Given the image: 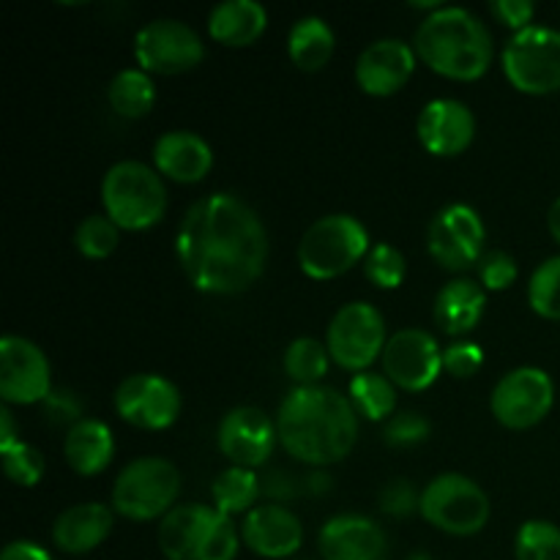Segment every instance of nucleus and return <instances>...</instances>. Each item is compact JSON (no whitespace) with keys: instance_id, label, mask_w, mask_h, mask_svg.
Instances as JSON below:
<instances>
[{"instance_id":"obj_1","label":"nucleus","mask_w":560,"mask_h":560,"mask_svg":"<svg viewBox=\"0 0 560 560\" xmlns=\"http://www.w3.org/2000/svg\"><path fill=\"white\" fill-rule=\"evenodd\" d=\"M175 252L195 290L238 295L249 290L266 268L268 235L260 217L241 197L217 191L186 211Z\"/></svg>"},{"instance_id":"obj_2","label":"nucleus","mask_w":560,"mask_h":560,"mask_svg":"<svg viewBox=\"0 0 560 560\" xmlns=\"http://www.w3.org/2000/svg\"><path fill=\"white\" fill-rule=\"evenodd\" d=\"M279 443L306 465L342 463L359 441V413L345 394L328 386H299L277 416Z\"/></svg>"},{"instance_id":"obj_3","label":"nucleus","mask_w":560,"mask_h":560,"mask_svg":"<svg viewBox=\"0 0 560 560\" xmlns=\"http://www.w3.org/2000/svg\"><path fill=\"white\" fill-rule=\"evenodd\" d=\"M416 55L446 80L474 82L492 63V36L468 9L443 5L416 31Z\"/></svg>"},{"instance_id":"obj_4","label":"nucleus","mask_w":560,"mask_h":560,"mask_svg":"<svg viewBox=\"0 0 560 560\" xmlns=\"http://www.w3.org/2000/svg\"><path fill=\"white\" fill-rule=\"evenodd\" d=\"M159 547L167 560H235L238 528L211 506H175L159 525Z\"/></svg>"},{"instance_id":"obj_5","label":"nucleus","mask_w":560,"mask_h":560,"mask_svg":"<svg viewBox=\"0 0 560 560\" xmlns=\"http://www.w3.org/2000/svg\"><path fill=\"white\" fill-rule=\"evenodd\" d=\"M102 206L107 219H113L120 230L140 233L164 219L167 189L156 170L148 164L118 162L102 180Z\"/></svg>"},{"instance_id":"obj_6","label":"nucleus","mask_w":560,"mask_h":560,"mask_svg":"<svg viewBox=\"0 0 560 560\" xmlns=\"http://www.w3.org/2000/svg\"><path fill=\"white\" fill-rule=\"evenodd\" d=\"M370 233L348 213H331L312 224L299 244V266L312 279H337L370 255Z\"/></svg>"},{"instance_id":"obj_7","label":"nucleus","mask_w":560,"mask_h":560,"mask_svg":"<svg viewBox=\"0 0 560 560\" xmlns=\"http://www.w3.org/2000/svg\"><path fill=\"white\" fill-rule=\"evenodd\" d=\"M180 492V474L162 457H140L120 470L113 487V509L126 520L148 523L167 517Z\"/></svg>"},{"instance_id":"obj_8","label":"nucleus","mask_w":560,"mask_h":560,"mask_svg":"<svg viewBox=\"0 0 560 560\" xmlns=\"http://www.w3.org/2000/svg\"><path fill=\"white\" fill-rule=\"evenodd\" d=\"M419 512L443 534L474 536L490 520V498L468 476L443 474L424 487Z\"/></svg>"},{"instance_id":"obj_9","label":"nucleus","mask_w":560,"mask_h":560,"mask_svg":"<svg viewBox=\"0 0 560 560\" xmlns=\"http://www.w3.org/2000/svg\"><path fill=\"white\" fill-rule=\"evenodd\" d=\"M503 74L528 96L560 91V31L530 25L514 33L503 49Z\"/></svg>"},{"instance_id":"obj_10","label":"nucleus","mask_w":560,"mask_h":560,"mask_svg":"<svg viewBox=\"0 0 560 560\" xmlns=\"http://www.w3.org/2000/svg\"><path fill=\"white\" fill-rule=\"evenodd\" d=\"M386 323L372 304H345L328 326V355L342 370L366 372L386 350Z\"/></svg>"},{"instance_id":"obj_11","label":"nucleus","mask_w":560,"mask_h":560,"mask_svg":"<svg viewBox=\"0 0 560 560\" xmlns=\"http://www.w3.org/2000/svg\"><path fill=\"white\" fill-rule=\"evenodd\" d=\"M556 402V383L539 366H520L498 381L492 392V416L509 430H530L547 419Z\"/></svg>"},{"instance_id":"obj_12","label":"nucleus","mask_w":560,"mask_h":560,"mask_svg":"<svg viewBox=\"0 0 560 560\" xmlns=\"http://www.w3.org/2000/svg\"><path fill=\"white\" fill-rule=\"evenodd\" d=\"M135 55L142 71L153 74H184L200 66L206 47L197 31L180 20H153L135 36Z\"/></svg>"},{"instance_id":"obj_13","label":"nucleus","mask_w":560,"mask_h":560,"mask_svg":"<svg viewBox=\"0 0 560 560\" xmlns=\"http://www.w3.org/2000/svg\"><path fill=\"white\" fill-rule=\"evenodd\" d=\"M487 230L470 206H446L427 230V249L446 271H468L481 260Z\"/></svg>"},{"instance_id":"obj_14","label":"nucleus","mask_w":560,"mask_h":560,"mask_svg":"<svg viewBox=\"0 0 560 560\" xmlns=\"http://www.w3.org/2000/svg\"><path fill=\"white\" fill-rule=\"evenodd\" d=\"M115 410L137 430H167L180 413V394L167 377L142 372L120 383L115 392Z\"/></svg>"},{"instance_id":"obj_15","label":"nucleus","mask_w":560,"mask_h":560,"mask_svg":"<svg viewBox=\"0 0 560 560\" xmlns=\"http://www.w3.org/2000/svg\"><path fill=\"white\" fill-rule=\"evenodd\" d=\"M383 372L405 392H424L443 372V350L435 337L421 328H402L383 350Z\"/></svg>"},{"instance_id":"obj_16","label":"nucleus","mask_w":560,"mask_h":560,"mask_svg":"<svg viewBox=\"0 0 560 560\" xmlns=\"http://www.w3.org/2000/svg\"><path fill=\"white\" fill-rule=\"evenodd\" d=\"M52 375L42 350L22 337L0 342V397L9 405L47 402Z\"/></svg>"},{"instance_id":"obj_17","label":"nucleus","mask_w":560,"mask_h":560,"mask_svg":"<svg viewBox=\"0 0 560 560\" xmlns=\"http://www.w3.org/2000/svg\"><path fill=\"white\" fill-rule=\"evenodd\" d=\"M219 452L235 468L255 470L271 457L279 441L277 424L257 408H235L219 424Z\"/></svg>"},{"instance_id":"obj_18","label":"nucleus","mask_w":560,"mask_h":560,"mask_svg":"<svg viewBox=\"0 0 560 560\" xmlns=\"http://www.w3.org/2000/svg\"><path fill=\"white\" fill-rule=\"evenodd\" d=\"M416 71V52L399 38H381L370 44L355 60V80L370 96H394L408 85Z\"/></svg>"},{"instance_id":"obj_19","label":"nucleus","mask_w":560,"mask_h":560,"mask_svg":"<svg viewBox=\"0 0 560 560\" xmlns=\"http://www.w3.org/2000/svg\"><path fill=\"white\" fill-rule=\"evenodd\" d=\"M416 131L432 156H459L474 142L476 118L463 102L435 98L421 109Z\"/></svg>"},{"instance_id":"obj_20","label":"nucleus","mask_w":560,"mask_h":560,"mask_svg":"<svg viewBox=\"0 0 560 560\" xmlns=\"http://www.w3.org/2000/svg\"><path fill=\"white\" fill-rule=\"evenodd\" d=\"M241 539L255 556L284 560L301 550L304 528L290 509L266 503V506H255L246 514L244 525H241Z\"/></svg>"},{"instance_id":"obj_21","label":"nucleus","mask_w":560,"mask_h":560,"mask_svg":"<svg viewBox=\"0 0 560 560\" xmlns=\"http://www.w3.org/2000/svg\"><path fill=\"white\" fill-rule=\"evenodd\" d=\"M317 547L323 560H383L386 534L370 517L339 514L323 525Z\"/></svg>"},{"instance_id":"obj_22","label":"nucleus","mask_w":560,"mask_h":560,"mask_svg":"<svg viewBox=\"0 0 560 560\" xmlns=\"http://www.w3.org/2000/svg\"><path fill=\"white\" fill-rule=\"evenodd\" d=\"M153 164L175 184H197L213 167V153L195 131H167L153 145Z\"/></svg>"},{"instance_id":"obj_23","label":"nucleus","mask_w":560,"mask_h":560,"mask_svg":"<svg viewBox=\"0 0 560 560\" xmlns=\"http://www.w3.org/2000/svg\"><path fill=\"white\" fill-rule=\"evenodd\" d=\"M113 534V512L104 503H80L55 520L52 541L69 556L93 552Z\"/></svg>"},{"instance_id":"obj_24","label":"nucleus","mask_w":560,"mask_h":560,"mask_svg":"<svg viewBox=\"0 0 560 560\" xmlns=\"http://www.w3.org/2000/svg\"><path fill=\"white\" fill-rule=\"evenodd\" d=\"M268 11L257 0H228L208 16V33L224 47H249L266 33Z\"/></svg>"},{"instance_id":"obj_25","label":"nucleus","mask_w":560,"mask_h":560,"mask_svg":"<svg viewBox=\"0 0 560 560\" xmlns=\"http://www.w3.org/2000/svg\"><path fill=\"white\" fill-rule=\"evenodd\" d=\"M66 463L80 476H98L115 454L113 432L98 419H80L66 432Z\"/></svg>"},{"instance_id":"obj_26","label":"nucleus","mask_w":560,"mask_h":560,"mask_svg":"<svg viewBox=\"0 0 560 560\" xmlns=\"http://www.w3.org/2000/svg\"><path fill=\"white\" fill-rule=\"evenodd\" d=\"M487 306L485 290L470 279H454L438 293L435 299V320L446 334H468L481 320Z\"/></svg>"},{"instance_id":"obj_27","label":"nucleus","mask_w":560,"mask_h":560,"mask_svg":"<svg viewBox=\"0 0 560 560\" xmlns=\"http://www.w3.org/2000/svg\"><path fill=\"white\" fill-rule=\"evenodd\" d=\"M288 52L301 71H320L334 55V31L320 16H304L290 27Z\"/></svg>"},{"instance_id":"obj_28","label":"nucleus","mask_w":560,"mask_h":560,"mask_svg":"<svg viewBox=\"0 0 560 560\" xmlns=\"http://www.w3.org/2000/svg\"><path fill=\"white\" fill-rule=\"evenodd\" d=\"M109 107L120 115V118H142L148 109L156 102V88L148 71L142 69H126L113 77L107 88Z\"/></svg>"},{"instance_id":"obj_29","label":"nucleus","mask_w":560,"mask_h":560,"mask_svg":"<svg viewBox=\"0 0 560 560\" xmlns=\"http://www.w3.org/2000/svg\"><path fill=\"white\" fill-rule=\"evenodd\" d=\"M348 394L355 413L370 421L388 419L394 408H397V388H394V383L386 375H377V372H359L350 381Z\"/></svg>"},{"instance_id":"obj_30","label":"nucleus","mask_w":560,"mask_h":560,"mask_svg":"<svg viewBox=\"0 0 560 560\" xmlns=\"http://www.w3.org/2000/svg\"><path fill=\"white\" fill-rule=\"evenodd\" d=\"M213 495V509H219L222 514L233 517V514L252 512V503L260 495V479L255 476V470L246 468H228L217 476L211 487Z\"/></svg>"},{"instance_id":"obj_31","label":"nucleus","mask_w":560,"mask_h":560,"mask_svg":"<svg viewBox=\"0 0 560 560\" xmlns=\"http://www.w3.org/2000/svg\"><path fill=\"white\" fill-rule=\"evenodd\" d=\"M284 372L299 386H317V381H323L328 372V348H323L317 339H295L284 350Z\"/></svg>"},{"instance_id":"obj_32","label":"nucleus","mask_w":560,"mask_h":560,"mask_svg":"<svg viewBox=\"0 0 560 560\" xmlns=\"http://www.w3.org/2000/svg\"><path fill=\"white\" fill-rule=\"evenodd\" d=\"M517 560H560V528L547 520H530L517 530Z\"/></svg>"},{"instance_id":"obj_33","label":"nucleus","mask_w":560,"mask_h":560,"mask_svg":"<svg viewBox=\"0 0 560 560\" xmlns=\"http://www.w3.org/2000/svg\"><path fill=\"white\" fill-rule=\"evenodd\" d=\"M528 301L536 315L560 320V255L536 268L528 284Z\"/></svg>"},{"instance_id":"obj_34","label":"nucleus","mask_w":560,"mask_h":560,"mask_svg":"<svg viewBox=\"0 0 560 560\" xmlns=\"http://www.w3.org/2000/svg\"><path fill=\"white\" fill-rule=\"evenodd\" d=\"M118 224L107 217H88L82 219L80 228H77L74 244L80 249L82 257L88 260H104L115 252L118 246Z\"/></svg>"},{"instance_id":"obj_35","label":"nucleus","mask_w":560,"mask_h":560,"mask_svg":"<svg viewBox=\"0 0 560 560\" xmlns=\"http://www.w3.org/2000/svg\"><path fill=\"white\" fill-rule=\"evenodd\" d=\"M364 273L377 288L397 290L405 282L408 262H405L402 252L394 249L392 244H375L364 260Z\"/></svg>"},{"instance_id":"obj_36","label":"nucleus","mask_w":560,"mask_h":560,"mask_svg":"<svg viewBox=\"0 0 560 560\" xmlns=\"http://www.w3.org/2000/svg\"><path fill=\"white\" fill-rule=\"evenodd\" d=\"M3 457V470L14 485L20 487H36L44 476V457L27 443H14L9 448H0Z\"/></svg>"},{"instance_id":"obj_37","label":"nucleus","mask_w":560,"mask_h":560,"mask_svg":"<svg viewBox=\"0 0 560 560\" xmlns=\"http://www.w3.org/2000/svg\"><path fill=\"white\" fill-rule=\"evenodd\" d=\"M383 435H386L388 446H419V443H424L427 438H430V421L419 413H399L394 416V419H388Z\"/></svg>"},{"instance_id":"obj_38","label":"nucleus","mask_w":560,"mask_h":560,"mask_svg":"<svg viewBox=\"0 0 560 560\" xmlns=\"http://www.w3.org/2000/svg\"><path fill=\"white\" fill-rule=\"evenodd\" d=\"M481 284L487 290H506L517 282V262L506 252H487L479 262Z\"/></svg>"},{"instance_id":"obj_39","label":"nucleus","mask_w":560,"mask_h":560,"mask_svg":"<svg viewBox=\"0 0 560 560\" xmlns=\"http://www.w3.org/2000/svg\"><path fill=\"white\" fill-rule=\"evenodd\" d=\"M485 364V350L474 342H457L443 350V370L454 377H470Z\"/></svg>"},{"instance_id":"obj_40","label":"nucleus","mask_w":560,"mask_h":560,"mask_svg":"<svg viewBox=\"0 0 560 560\" xmlns=\"http://www.w3.org/2000/svg\"><path fill=\"white\" fill-rule=\"evenodd\" d=\"M419 503H421V495H416L410 481L405 479L388 481L386 490L381 492V509L386 514H394V517H408L413 509H419Z\"/></svg>"},{"instance_id":"obj_41","label":"nucleus","mask_w":560,"mask_h":560,"mask_svg":"<svg viewBox=\"0 0 560 560\" xmlns=\"http://www.w3.org/2000/svg\"><path fill=\"white\" fill-rule=\"evenodd\" d=\"M492 14L503 22V25L512 27L514 33L530 27L536 14V5L530 0H495L492 3Z\"/></svg>"},{"instance_id":"obj_42","label":"nucleus","mask_w":560,"mask_h":560,"mask_svg":"<svg viewBox=\"0 0 560 560\" xmlns=\"http://www.w3.org/2000/svg\"><path fill=\"white\" fill-rule=\"evenodd\" d=\"M0 560H52L44 547L33 545V541H11L0 552Z\"/></svg>"},{"instance_id":"obj_43","label":"nucleus","mask_w":560,"mask_h":560,"mask_svg":"<svg viewBox=\"0 0 560 560\" xmlns=\"http://www.w3.org/2000/svg\"><path fill=\"white\" fill-rule=\"evenodd\" d=\"M14 443H20V438H16L14 416H11L9 408H3L0 410V448H9L14 446Z\"/></svg>"},{"instance_id":"obj_44","label":"nucleus","mask_w":560,"mask_h":560,"mask_svg":"<svg viewBox=\"0 0 560 560\" xmlns=\"http://www.w3.org/2000/svg\"><path fill=\"white\" fill-rule=\"evenodd\" d=\"M547 228H550V235L560 244V197L550 206V213H547Z\"/></svg>"},{"instance_id":"obj_45","label":"nucleus","mask_w":560,"mask_h":560,"mask_svg":"<svg viewBox=\"0 0 560 560\" xmlns=\"http://www.w3.org/2000/svg\"><path fill=\"white\" fill-rule=\"evenodd\" d=\"M410 560H430V556H424V552H416V556H410Z\"/></svg>"}]
</instances>
